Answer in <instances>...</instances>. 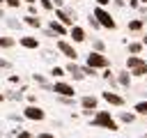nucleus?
<instances>
[{"label": "nucleus", "instance_id": "obj_1", "mask_svg": "<svg viewBox=\"0 0 147 138\" xmlns=\"http://www.w3.org/2000/svg\"><path fill=\"white\" fill-rule=\"evenodd\" d=\"M92 126H96V129H108V131H119V122L110 115V110H96L94 115H92V122H90Z\"/></svg>", "mask_w": 147, "mask_h": 138}, {"label": "nucleus", "instance_id": "obj_2", "mask_svg": "<svg viewBox=\"0 0 147 138\" xmlns=\"http://www.w3.org/2000/svg\"><path fill=\"white\" fill-rule=\"evenodd\" d=\"M92 16L99 21V25L101 28H106V30H117V21L113 18V14L106 9V7H94V12H92Z\"/></svg>", "mask_w": 147, "mask_h": 138}, {"label": "nucleus", "instance_id": "obj_3", "mask_svg": "<svg viewBox=\"0 0 147 138\" xmlns=\"http://www.w3.org/2000/svg\"><path fill=\"white\" fill-rule=\"evenodd\" d=\"M55 48H57L67 60H71V62L78 60V51H76V46H74L71 41H67V39H57V41H55Z\"/></svg>", "mask_w": 147, "mask_h": 138}, {"label": "nucleus", "instance_id": "obj_4", "mask_svg": "<svg viewBox=\"0 0 147 138\" xmlns=\"http://www.w3.org/2000/svg\"><path fill=\"white\" fill-rule=\"evenodd\" d=\"M85 64H90V67H94V69H106V67H110V60H108V55H103V53L90 51Z\"/></svg>", "mask_w": 147, "mask_h": 138}, {"label": "nucleus", "instance_id": "obj_5", "mask_svg": "<svg viewBox=\"0 0 147 138\" xmlns=\"http://www.w3.org/2000/svg\"><path fill=\"white\" fill-rule=\"evenodd\" d=\"M53 92H55L57 97H76L74 85L67 83V80H55V83H53Z\"/></svg>", "mask_w": 147, "mask_h": 138}, {"label": "nucleus", "instance_id": "obj_6", "mask_svg": "<svg viewBox=\"0 0 147 138\" xmlns=\"http://www.w3.org/2000/svg\"><path fill=\"white\" fill-rule=\"evenodd\" d=\"M101 99H103L106 103H110V106H124V103H126V99H124L122 94L113 92V90H103V92H101Z\"/></svg>", "mask_w": 147, "mask_h": 138}, {"label": "nucleus", "instance_id": "obj_7", "mask_svg": "<svg viewBox=\"0 0 147 138\" xmlns=\"http://www.w3.org/2000/svg\"><path fill=\"white\" fill-rule=\"evenodd\" d=\"M23 115L28 117V120H34V122H41L44 117H46V110L44 108H39V106H34V103H30L25 110H23Z\"/></svg>", "mask_w": 147, "mask_h": 138}, {"label": "nucleus", "instance_id": "obj_8", "mask_svg": "<svg viewBox=\"0 0 147 138\" xmlns=\"http://www.w3.org/2000/svg\"><path fill=\"white\" fill-rule=\"evenodd\" d=\"M64 71H67V76H71L74 80H83V78H85L83 67H80V64H76V62H71V60H69V64L64 67Z\"/></svg>", "mask_w": 147, "mask_h": 138}, {"label": "nucleus", "instance_id": "obj_9", "mask_svg": "<svg viewBox=\"0 0 147 138\" xmlns=\"http://www.w3.org/2000/svg\"><path fill=\"white\" fill-rule=\"evenodd\" d=\"M69 37H71V44H83L87 39V34H85V30L80 25H71L69 28Z\"/></svg>", "mask_w": 147, "mask_h": 138}, {"label": "nucleus", "instance_id": "obj_10", "mask_svg": "<svg viewBox=\"0 0 147 138\" xmlns=\"http://www.w3.org/2000/svg\"><path fill=\"white\" fill-rule=\"evenodd\" d=\"M80 106H83V110H96L99 108V99L94 94H85V97H80Z\"/></svg>", "mask_w": 147, "mask_h": 138}, {"label": "nucleus", "instance_id": "obj_11", "mask_svg": "<svg viewBox=\"0 0 147 138\" xmlns=\"http://www.w3.org/2000/svg\"><path fill=\"white\" fill-rule=\"evenodd\" d=\"M18 44H21L23 48H28V51H37V48H39V39H37V37H28V34L18 37Z\"/></svg>", "mask_w": 147, "mask_h": 138}, {"label": "nucleus", "instance_id": "obj_12", "mask_svg": "<svg viewBox=\"0 0 147 138\" xmlns=\"http://www.w3.org/2000/svg\"><path fill=\"white\" fill-rule=\"evenodd\" d=\"M48 28H51V30H53L57 37H67V34H69V28H67L64 23H60L57 18H53V21L48 23Z\"/></svg>", "mask_w": 147, "mask_h": 138}, {"label": "nucleus", "instance_id": "obj_13", "mask_svg": "<svg viewBox=\"0 0 147 138\" xmlns=\"http://www.w3.org/2000/svg\"><path fill=\"white\" fill-rule=\"evenodd\" d=\"M131 74H129V69H122V71H117V85L119 87H124V90H129L131 87Z\"/></svg>", "mask_w": 147, "mask_h": 138}, {"label": "nucleus", "instance_id": "obj_14", "mask_svg": "<svg viewBox=\"0 0 147 138\" xmlns=\"http://www.w3.org/2000/svg\"><path fill=\"white\" fill-rule=\"evenodd\" d=\"M129 74H131V78H145V76H147V60H145L142 64L129 69Z\"/></svg>", "mask_w": 147, "mask_h": 138}, {"label": "nucleus", "instance_id": "obj_15", "mask_svg": "<svg viewBox=\"0 0 147 138\" xmlns=\"http://www.w3.org/2000/svg\"><path fill=\"white\" fill-rule=\"evenodd\" d=\"M126 28H129V32H142V28H145V18H131V21L126 23Z\"/></svg>", "mask_w": 147, "mask_h": 138}, {"label": "nucleus", "instance_id": "obj_16", "mask_svg": "<svg viewBox=\"0 0 147 138\" xmlns=\"http://www.w3.org/2000/svg\"><path fill=\"white\" fill-rule=\"evenodd\" d=\"M23 23L30 25V28H37V30L41 28V18H39V16H32V14H28V16L23 18Z\"/></svg>", "mask_w": 147, "mask_h": 138}, {"label": "nucleus", "instance_id": "obj_17", "mask_svg": "<svg viewBox=\"0 0 147 138\" xmlns=\"http://www.w3.org/2000/svg\"><path fill=\"white\" fill-rule=\"evenodd\" d=\"M142 62H145V57H140V55H129L124 64H126V69H133V67H138V64H142Z\"/></svg>", "mask_w": 147, "mask_h": 138}, {"label": "nucleus", "instance_id": "obj_18", "mask_svg": "<svg viewBox=\"0 0 147 138\" xmlns=\"http://www.w3.org/2000/svg\"><path fill=\"white\" fill-rule=\"evenodd\" d=\"M133 113H136V115H142V117H147V99H142V101L133 103Z\"/></svg>", "mask_w": 147, "mask_h": 138}, {"label": "nucleus", "instance_id": "obj_19", "mask_svg": "<svg viewBox=\"0 0 147 138\" xmlns=\"http://www.w3.org/2000/svg\"><path fill=\"white\" fill-rule=\"evenodd\" d=\"M142 48H145L142 41H129V53H131V55H140Z\"/></svg>", "mask_w": 147, "mask_h": 138}, {"label": "nucleus", "instance_id": "obj_20", "mask_svg": "<svg viewBox=\"0 0 147 138\" xmlns=\"http://www.w3.org/2000/svg\"><path fill=\"white\" fill-rule=\"evenodd\" d=\"M117 117H119V122H124V124H133V122H136V113H126V110H122Z\"/></svg>", "mask_w": 147, "mask_h": 138}, {"label": "nucleus", "instance_id": "obj_21", "mask_svg": "<svg viewBox=\"0 0 147 138\" xmlns=\"http://www.w3.org/2000/svg\"><path fill=\"white\" fill-rule=\"evenodd\" d=\"M92 51H96V53H103V51H106V44H103V39H92Z\"/></svg>", "mask_w": 147, "mask_h": 138}, {"label": "nucleus", "instance_id": "obj_22", "mask_svg": "<svg viewBox=\"0 0 147 138\" xmlns=\"http://www.w3.org/2000/svg\"><path fill=\"white\" fill-rule=\"evenodd\" d=\"M14 44H16L14 37H0V48H11Z\"/></svg>", "mask_w": 147, "mask_h": 138}, {"label": "nucleus", "instance_id": "obj_23", "mask_svg": "<svg viewBox=\"0 0 147 138\" xmlns=\"http://www.w3.org/2000/svg\"><path fill=\"white\" fill-rule=\"evenodd\" d=\"M51 76H53V78H62V76H67V71H64V67H57V64H55V67L51 69Z\"/></svg>", "mask_w": 147, "mask_h": 138}, {"label": "nucleus", "instance_id": "obj_24", "mask_svg": "<svg viewBox=\"0 0 147 138\" xmlns=\"http://www.w3.org/2000/svg\"><path fill=\"white\" fill-rule=\"evenodd\" d=\"M83 74H85V78H87V76L94 78V76L99 74V69H94V67H90V64H83Z\"/></svg>", "mask_w": 147, "mask_h": 138}, {"label": "nucleus", "instance_id": "obj_25", "mask_svg": "<svg viewBox=\"0 0 147 138\" xmlns=\"http://www.w3.org/2000/svg\"><path fill=\"white\" fill-rule=\"evenodd\" d=\"M37 5H39L41 9H46V12H53V9H55L53 0H37Z\"/></svg>", "mask_w": 147, "mask_h": 138}, {"label": "nucleus", "instance_id": "obj_26", "mask_svg": "<svg viewBox=\"0 0 147 138\" xmlns=\"http://www.w3.org/2000/svg\"><path fill=\"white\" fill-rule=\"evenodd\" d=\"M87 23H90V28H94V30H101V25H99V21H96V18H94L92 14L87 16Z\"/></svg>", "mask_w": 147, "mask_h": 138}, {"label": "nucleus", "instance_id": "obj_27", "mask_svg": "<svg viewBox=\"0 0 147 138\" xmlns=\"http://www.w3.org/2000/svg\"><path fill=\"white\" fill-rule=\"evenodd\" d=\"M101 78H103V80H110V78H113V71H110V67L101 69Z\"/></svg>", "mask_w": 147, "mask_h": 138}, {"label": "nucleus", "instance_id": "obj_28", "mask_svg": "<svg viewBox=\"0 0 147 138\" xmlns=\"http://www.w3.org/2000/svg\"><path fill=\"white\" fill-rule=\"evenodd\" d=\"M21 2H23V0H5V5H7V7H14V9H18Z\"/></svg>", "mask_w": 147, "mask_h": 138}, {"label": "nucleus", "instance_id": "obj_29", "mask_svg": "<svg viewBox=\"0 0 147 138\" xmlns=\"http://www.w3.org/2000/svg\"><path fill=\"white\" fill-rule=\"evenodd\" d=\"M0 69H11V62L5 60V57H0Z\"/></svg>", "mask_w": 147, "mask_h": 138}, {"label": "nucleus", "instance_id": "obj_30", "mask_svg": "<svg viewBox=\"0 0 147 138\" xmlns=\"http://www.w3.org/2000/svg\"><path fill=\"white\" fill-rule=\"evenodd\" d=\"M7 25H9V28H21V21H16V18H9V21H7Z\"/></svg>", "mask_w": 147, "mask_h": 138}, {"label": "nucleus", "instance_id": "obj_31", "mask_svg": "<svg viewBox=\"0 0 147 138\" xmlns=\"http://www.w3.org/2000/svg\"><path fill=\"white\" fill-rule=\"evenodd\" d=\"M129 7H131V9H138V7H140V0H129Z\"/></svg>", "mask_w": 147, "mask_h": 138}, {"label": "nucleus", "instance_id": "obj_32", "mask_svg": "<svg viewBox=\"0 0 147 138\" xmlns=\"http://www.w3.org/2000/svg\"><path fill=\"white\" fill-rule=\"evenodd\" d=\"M94 2H96V5H99V7H108V5H110V2H113V0H94Z\"/></svg>", "mask_w": 147, "mask_h": 138}, {"label": "nucleus", "instance_id": "obj_33", "mask_svg": "<svg viewBox=\"0 0 147 138\" xmlns=\"http://www.w3.org/2000/svg\"><path fill=\"white\" fill-rule=\"evenodd\" d=\"M9 83H14V85H16V83H21V76H16V74H14V76H9Z\"/></svg>", "mask_w": 147, "mask_h": 138}, {"label": "nucleus", "instance_id": "obj_34", "mask_svg": "<svg viewBox=\"0 0 147 138\" xmlns=\"http://www.w3.org/2000/svg\"><path fill=\"white\" fill-rule=\"evenodd\" d=\"M115 7H126V0H113Z\"/></svg>", "mask_w": 147, "mask_h": 138}, {"label": "nucleus", "instance_id": "obj_35", "mask_svg": "<svg viewBox=\"0 0 147 138\" xmlns=\"http://www.w3.org/2000/svg\"><path fill=\"white\" fill-rule=\"evenodd\" d=\"M18 138H32L30 131H18Z\"/></svg>", "mask_w": 147, "mask_h": 138}, {"label": "nucleus", "instance_id": "obj_36", "mask_svg": "<svg viewBox=\"0 0 147 138\" xmlns=\"http://www.w3.org/2000/svg\"><path fill=\"white\" fill-rule=\"evenodd\" d=\"M28 12H30L32 16H37V5H30V7H28Z\"/></svg>", "mask_w": 147, "mask_h": 138}, {"label": "nucleus", "instance_id": "obj_37", "mask_svg": "<svg viewBox=\"0 0 147 138\" xmlns=\"http://www.w3.org/2000/svg\"><path fill=\"white\" fill-rule=\"evenodd\" d=\"M138 12H140V16H145V14H147V5H140V7H138Z\"/></svg>", "mask_w": 147, "mask_h": 138}, {"label": "nucleus", "instance_id": "obj_38", "mask_svg": "<svg viewBox=\"0 0 147 138\" xmlns=\"http://www.w3.org/2000/svg\"><path fill=\"white\" fill-rule=\"evenodd\" d=\"M37 138H55V136H53V133H48V131H44V133H39Z\"/></svg>", "mask_w": 147, "mask_h": 138}, {"label": "nucleus", "instance_id": "obj_39", "mask_svg": "<svg viewBox=\"0 0 147 138\" xmlns=\"http://www.w3.org/2000/svg\"><path fill=\"white\" fill-rule=\"evenodd\" d=\"M64 2H67V0H53V5H55V7H64Z\"/></svg>", "mask_w": 147, "mask_h": 138}, {"label": "nucleus", "instance_id": "obj_40", "mask_svg": "<svg viewBox=\"0 0 147 138\" xmlns=\"http://www.w3.org/2000/svg\"><path fill=\"white\" fill-rule=\"evenodd\" d=\"M0 18H5V9H2V2H0Z\"/></svg>", "mask_w": 147, "mask_h": 138}, {"label": "nucleus", "instance_id": "obj_41", "mask_svg": "<svg viewBox=\"0 0 147 138\" xmlns=\"http://www.w3.org/2000/svg\"><path fill=\"white\" fill-rule=\"evenodd\" d=\"M140 41H142V44H145V46H147V32H145V34H142V39H140Z\"/></svg>", "mask_w": 147, "mask_h": 138}, {"label": "nucleus", "instance_id": "obj_42", "mask_svg": "<svg viewBox=\"0 0 147 138\" xmlns=\"http://www.w3.org/2000/svg\"><path fill=\"white\" fill-rule=\"evenodd\" d=\"M23 2H28V5H37V0H23Z\"/></svg>", "mask_w": 147, "mask_h": 138}, {"label": "nucleus", "instance_id": "obj_43", "mask_svg": "<svg viewBox=\"0 0 147 138\" xmlns=\"http://www.w3.org/2000/svg\"><path fill=\"white\" fill-rule=\"evenodd\" d=\"M5 99H7V97H5V94H2V92H0V101H5Z\"/></svg>", "mask_w": 147, "mask_h": 138}, {"label": "nucleus", "instance_id": "obj_44", "mask_svg": "<svg viewBox=\"0 0 147 138\" xmlns=\"http://www.w3.org/2000/svg\"><path fill=\"white\" fill-rule=\"evenodd\" d=\"M140 5H147V0H140Z\"/></svg>", "mask_w": 147, "mask_h": 138}, {"label": "nucleus", "instance_id": "obj_45", "mask_svg": "<svg viewBox=\"0 0 147 138\" xmlns=\"http://www.w3.org/2000/svg\"><path fill=\"white\" fill-rule=\"evenodd\" d=\"M142 138H147V133H145V136H142Z\"/></svg>", "mask_w": 147, "mask_h": 138}, {"label": "nucleus", "instance_id": "obj_46", "mask_svg": "<svg viewBox=\"0 0 147 138\" xmlns=\"http://www.w3.org/2000/svg\"><path fill=\"white\" fill-rule=\"evenodd\" d=\"M145 80H147V76H145Z\"/></svg>", "mask_w": 147, "mask_h": 138}]
</instances>
